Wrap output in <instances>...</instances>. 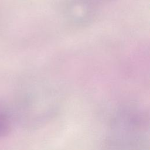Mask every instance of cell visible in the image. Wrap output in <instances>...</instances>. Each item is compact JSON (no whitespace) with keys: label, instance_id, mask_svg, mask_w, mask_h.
<instances>
[{"label":"cell","instance_id":"1","mask_svg":"<svg viewBox=\"0 0 150 150\" xmlns=\"http://www.w3.org/2000/svg\"><path fill=\"white\" fill-rule=\"evenodd\" d=\"M14 113L4 102L0 100V138L9 135L12 129Z\"/></svg>","mask_w":150,"mask_h":150}]
</instances>
